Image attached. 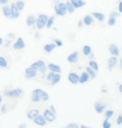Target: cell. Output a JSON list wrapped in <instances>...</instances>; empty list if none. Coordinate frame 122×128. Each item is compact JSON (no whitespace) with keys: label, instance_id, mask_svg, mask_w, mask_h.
Returning <instances> with one entry per match:
<instances>
[{"label":"cell","instance_id":"cell-1","mask_svg":"<svg viewBox=\"0 0 122 128\" xmlns=\"http://www.w3.org/2000/svg\"><path fill=\"white\" fill-rule=\"evenodd\" d=\"M49 18V16L47 14H40L38 15L37 17V19H36V27H37V30H44L46 26V24H47V20Z\"/></svg>","mask_w":122,"mask_h":128},{"label":"cell","instance_id":"cell-2","mask_svg":"<svg viewBox=\"0 0 122 128\" xmlns=\"http://www.w3.org/2000/svg\"><path fill=\"white\" fill-rule=\"evenodd\" d=\"M23 90L21 88H15L13 89V90H7L4 92V95H5L8 98H19L23 96Z\"/></svg>","mask_w":122,"mask_h":128},{"label":"cell","instance_id":"cell-3","mask_svg":"<svg viewBox=\"0 0 122 128\" xmlns=\"http://www.w3.org/2000/svg\"><path fill=\"white\" fill-rule=\"evenodd\" d=\"M54 12H55L56 15L58 16H65L67 14V9H66V5L65 3H57L54 4Z\"/></svg>","mask_w":122,"mask_h":128},{"label":"cell","instance_id":"cell-4","mask_svg":"<svg viewBox=\"0 0 122 128\" xmlns=\"http://www.w3.org/2000/svg\"><path fill=\"white\" fill-rule=\"evenodd\" d=\"M30 66L33 67V68L36 69L37 70L40 71L41 73H45L47 70V67L45 66V63L43 60H37V61L32 63L30 64Z\"/></svg>","mask_w":122,"mask_h":128},{"label":"cell","instance_id":"cell-5","mask_svg":"<svg viewBox=\"0 0 122 128\" xmlns=\"http://www.w3.org/2000/svg\"><path fill=\"white\" fill-rule=\"evenodd\" d=\"M37 73H38V70L36 69H34L33 67L30 66L26 68L25 71H24V76H25V78L27 80H29V79H32V78H34L35 76H37Z\"/></svg>","mask_w":122,"mask_h":128},{"label":"cell","instance_id":"cell-6","mask_svg":"<svg viewBox=\"0 0 122 128\" xmlns=\"http://www.w3.org/2000/svg\"><path fill=\"white\" fill-rule=\"evenodd\" d=\"M32 94H35V95H38L41 99V100L43 101H47L49 99V95L45 92V91L42 90L41 89H35V90H33Z\"/></svg>","mask_w":122,"mask_h":128},{"label":"cell","instance_id":"cell-7","mask_svg":"<svg viewBox=\"0 0 122 128\" xmlns=\"http://www.w3.org/2000/svg\"><path fill=\"white\" fill-rule=\"evenodd\" d=\"M10 9H11V18L13 19H16L19 17L20 14V11L18 10V8L15 5V3L11 4L10 5Z\"/></svg>","mask_w":122,"mask_h":128},{"label":"cell","instance_id":"cell-8","mask_svg":"<svg viewBox=\"0 0 122 128\" xmlns=\"http://www.w3.org/2000/svg\"><path fill=\"white\" fill-rule=\"evenodd\" d=\"M109 52L110 54L113 56H119L120 55V50L119 47L116 44H111L109 45Z\"/></svg>","mask_w":122,"mask_h":128},{"label":"cell","instance_id":"cell-9","mask_svg":"<svg viewBox=\"0 0 122 128\" xmlns=\"http://www.w3.org/2000/svg\"><path fill=\"white\" fill-rule=\"evenodd\" d=\"M117 63H118V60H117L116 56H111L108 59V62H107V66L110 70H111L112 69L115 68L116 66Z\"/></svg>","mask_w":122,"mask_h":128},{"label":"cell","instance_id":"cell-10","mask_svg":"<svg viewBox=\"0 0 122 128\" xmlns=\"http://www.w3.org/2000/svg\"><path fill=\"white\" fill-rule=\"evenodd\" d=\"M24 47H25V43L23 41V38L21 37L18 38L13 45V48L14 50H23Z\"/></svg>","mask_w":122,"mask_h":128},{"label":"cell","instance_id":"cell-11","mask_svg":"<svg viewBox=\"0 0 122 128\" xmlns=\"http://www.w3.org/2000/svg\"><path fill=\"white\" fill-rule=\"evenodd\" d=\"M44 116L45 118V120H48L49 122H52L55 120V114H54L53 112L50 110H45L44 113Z\"/></svg>","mask_w":122,"mask_h":128},{"label":"cell","instance_id":"cell-12","mask_svg":"<svg viewBox=\"0 0 122 128\" xmlns=\"http://www.w3.org/2000/svg\"><path fill=\"white\" fill-rule=\"evenodd\" d=\"M33 122H34L36 125L41 126L46 125V120H45L44 116L42 115H39V114L34 117V119H33Z\"/></svg>","mask_w":122,"mask_h":128},{"label":"cell","instance_id":"cell-13","mask_svg":"<svg viewBox=\"0 0 122 128\" xmlns=\"http://www.w3.org/2000/svg\"><path fill=\"white\" fill-rule=\"evenodd\" d=\"M68 80L70 82L71 84H75L79 83V80H80V76H78L77 74L75 73V72H70L68 76Z\"/></svg>","mask_w":122,"mask_h":128},{"label":"cell","instance_id":"cell-14","mask_svg":"<svg viewBox=\"0 0 122 128\" xmlns=\"http://www.w3.org/2000/svg\"><path fill=\"white\" fill-rule=\"evenodd\" d=\"M36 19L37 18L33 15V14L28 15L27 18H26V20H25L26 25H27L28 27H33V26L35 24V23H36Z\"/></svg>","mask_w":122,"mask_h":128},{"label":"cell","instance_id":"cell-15","mask_svg":"<svg viewBox=\"0 0 122 128\" xmlns=\"http://www.w3.org/2000/svg\"><path fill=\"white\" fill-rule=\"evenodd\" d=\"M78 60H79V51H75V52L71 53V54L67 57L68 62L71 63V64L76 63L78 61Z\"/></svg>","mask_w":122,"mask_h":128},{"label":"cell","instance_id":"cell-16","mask_svg":"<svg viewBox=\"0 0 122 128\" xmlns=\"http://www.w3.org/2000/svg\"><path fill=\"white\" fill-rule=\"evenodd\" d=\"M56 47L57 46L54 43H49V44H46L44 46V51L46 53V54H50Z\"/></svg>","mask_w":122,"mask_h":128},{"label":"cell","instance_id":"cell-17","mask_svg":"<svg viewBox=\"0 0 122 128\" xmlns=\"http://www.w3.org/2000/svg\"><path fill=\"white\" fill-rule=\"evenodd\" d=\"M48 69L50 71H53L54 73H61V68L59 67L58 64H53V63H49L48 64Z\"/></svg>","mask_w":122,"mask_h":128},{"label":"cell","instance_id":"cell-18","mask_svg":"<svg viewBox=\"0 0 122 128\" xmlns=\"http://www.w3.org/2000/svg\"><path fill=\"white\" fill-rule=\"evenodd\" d=\"M72 4V5L75 7V8H80L81 7H84L86 4L85 1L84 0H69Z\"/></svg>","mask_w":122,"mask_h":128},{"label":"cell","instance_id":"cell-19","mask_svg":"<svg viewBox=\"0 0 122 128\" xmlns=\"http://www.w3.org/2000/svg\"><path fill=\"white\" fill-rule=\"evenodd\" d=\"M83 23L86 26L91 25L94 23V18H93V16L90 15V14H87V15H85L83 18Z\"/></svg>","mask_w":122,"mask_h":128},{"label":"cell","instance_id":"cell-20","mask_svg":"<svg viewBox=\"0 0 122 128\" xmlns=\"http://www.w3.org/2000/svg\"><path fill=\"white\" fill-rule=\"evenodd\" d=\"M92 16L100 22H104L106 19V15L100 12H92Z\"/></svg>","mask_w":122,"mask_h":128},{"label":"cell","instance_id":"cell-21","mask_svg":"<svg viewBox=\"0 0 122 128\" xmlns=\"http://www.w3.org/2000/svg\"><path fill=\"white\" fill-rule=\"evenodd\" d=\"M2 12H3V14L6 18H11V9H10V7L8 6L7 4L3 6L2 8Z\"/></svg>","mask_w":122,"mask_h":128},{"label":"cell","instance_id":"cell-22","mask_svg":"<svg viewBox=\"0 0 122 128\" xmlns=\"http://www.w3.org/2000/svg\"><path fill=\"white\" fill-rule=\"evenodd\" d=\"M105 108H106V105H104V104L100 103L99 102V101H97V102H95V112H96L97 113H102L103 112H104Z\"/></svg>","mask_w":122,"mask_h":128},{"label":"cell","instance_id":"cell-23","mask_svg":"<svg viewBox=\"0 0 122 128\" xmlns=\"http://www.w3.org/2000/svg\"><path fill=\"white\" fill-rule=\"evenodd\" d=\"M39 114V110L38 109H33V110H30L29 112H27V116L28 119L30 120H33L34 119V117L36 116Z\"/></svg>","mask_w":122,"mask_h":128},{"label":"cell","instance_id":"cell-24","mask_svg":"<svg viewBox=\"0 0 122 128\" xmlns=\"http://www.w3.org/2000/svg\"><path fill=\"white\" fill-rule=\"evenodd\" d=\"M90 79V76L88 74V73L86 71L85 72H82V74L80 76V80H79V82L81 84H84L85 83V82H87Z\"/></svg>","mask_w":122,"mask_h":128},{"label":"cell","instance_id":"cell-25","mask_svg":"<svg viewBox=\"0 0 122 128\" xmlns=\"http://www.w3.org/2000/svg\"><path fill=\"white\" fill-rule=\"evenodd\" d=\"M65 5H66L67 13H69V14L75 13V7L72 5V4H71V2L69 1V0H67V1L65 2Z\"/></svg>","mask_w":122,"mask_h":128},{"label":"cell","instance_id":"cell-26","mask_svg":"<svg viewBox=\"0 0 122 128\" xmlns=\"http://www.w3.org/2000/svg\"><path fill=\"white\" fill-rule=\"evenodd\" d=\"M61 79V76L59 73H55L54 76L53 77V79L51 80V86H55L59 82Z\"/></svg>","mask_w":122,"mask_h":128},{"label":"cell","instance_id":"cell-27","mask_svg":"<svg viewBox=\"0 0 122 128\" xmlns=\"http://www.w3.org/2000/svg\"><path fill=\"white\" fill-rule=\"evenodd\" d=\"M54 19H55V16L49 17V18H48V20H47V24H46L45 28H48V30H49L50 28H52V26H53L54 23Z\"/></svg>","mask_w":122,"mask_h":128},{"label":"cell","instance_id":"cell-28","mask_svg":"<svg viewBox=\"0 0 122 128\" xmlns=\"http://www.w3.org/2000/svg\"><path fill=\"white\" fill-rule=\"evenodd\" d=\"M85 70H86V72L88 73V74L90 76V77H91L92 79L95 78V76H96V71L94 70H93L91 67H90V66L86 67Z\"/></svg>","mask_w":122,"mask_h":128},{"label":"cell","instance_id":"cell-29","mask_svg":"<svg viewBox=\"0 0 122 128\" xmlns=\"http://www.w3.org/2000/svg\"><path fill=\"white\" fill-rule=\"evenodd\" d=\"M15 5H16L17 8H18V10L23 11V8H24V7H25V3L23 1V0H18V1L15 3Z\"/></svg>","mask_w":122,"mask_h":128},{"label":"cell","instance_id":"cell-30","mask_svg":"<svg viewBox=\"0 0 122 128\" xmlns=\"http://www.w3.org/2000/svg\"><path fill=\"white\" fill-rule=\"evenodd\" d=\"M83 54L85 56H88V55L90 54V53H91V47L90 46V45H85V46L83 47Z\"/></svg>","mask_w":122,"mask_h":128},{"label":"cell","instance_id":"cell-31","mask_svg":"<svg viewBox=\"0 0 122 128\" xmlns=\"http://www.w3.org/2000/svg\"><path fill=\"white\" fill-rule=\"evenodd\" d=\"M89 66L91 67V68L96 72L99 70V66H98V64H97V62L95 61V60H90V61H89Z\"/></svg>","mask_w":122,"mask_h":128},{"label":"cell","instance_id":"cell-32","mask_svg":"<svg viewBox=\"0 0 122 128\" xmlns=\"http://www.w3.org/2000/svg\"><path fill=\"white\" fill-rule=\"evenodd\" d=\"M8 67V62L6 59L3 56H0V68H7Z\"/></svg>","mask_w":122,"mask_h":128},{"label":"cell","instance_id":"cell-33","mask_svg":"<svg viewBox=\"0 0 122 128\" xmlns=\"http://www.w3.org/2000/svg\"><path fill=\"white\" fill-rule=\"evenodd\" d=\"M116 24V18L110 16L109 19H108V25L109 26H114Z\"/></svg>","mask_w":122,"mask_h":128},{"label":"cell","instance_id":"cell-34","mask_svg":"<svg viewBox=\"0 0 122 128\" xmlns=\"http://www.w3.org/2000/svg\"><path fill=\"white\" fill-rule=\"evenodd\" d=\"M31 100L33 102H39V101L41 100V99L38 95H35V94H32V96H31Z\"/></svg>","mask_w":122,"mask_h":128},{"label":"cell","instance_id":"cell-35","mask_svg":"<svg viewBox=\"0 0 122 128\" xmlns=\"http://www.w3.org/2000/svg\"><path fill=\"white\" fill-rule=\"evenodd\" d=\"M113 115H114V112H113V110H106V113H105V116H106V119H109V118L112 117V116H113Z\"/></svg>","mask_w":122,"mask_h":128},{"label":"cell","instance_id":"cell-36","mask_svg":"<svg viewBox=\"0 0 122 128\" xmlns=\"http://www.w3.org/2000/svg\"><path fill=\"white\" fill-rule=\"evenodd\" d=\"M53 41H54V44H56V46H58V47L63 46V42H62V40H59V38H54Z\"/></svg>","mask_w":122,"mask_h":128},{"label":"cell","instance_id":"cell-37","mask_svg":"<svg viewBox=\"0 0 122 128\" xmlns=\"http://www.w3.org/2000/svg\"><path fill=\"white\" fill-rule=\"evenodd\" d=\"M103 128H111V124L110 123L108 119H106L103 122Z\"/></svg>","mask_w":122,"mask_h":128},{"label":"cell","instance_id":"cell-38","mask_svg":"<svg viewBox=\"0 0 122 128\" xmlns=\"http://www.w3.org/2000/svg\"><path fill=\"white\" fill-rule=\"evenodd\" d=\"M54 74H55V73H54V72H53V71H50V72H49V73H48V74H47V80L49 81H51V80L53 79V77L54 76Z\"/></svg>","mask_w":122,"mask_h":128},{"label":"cell","instance_id":"cell-39","mask_svg":"<svg viewBox=\"0 0 122 128\" xmlns=\"http://www.w3.org/2000/svg\"><path fill=\"white\" fill-rule=\"evenodd\" d=\"M110 16L115 17V18H117L120 16V13H119V12H116V11H111V13H110Z\"/></svg>","mask_w":122,"mask_h":128},{"label":"cell","instance_id":"cell-40","mask_svg":"<svg viewBox=\"0 0 122 128\" xmlns=\"http://www.w3.org/2000/svg\"><path fill=\"white\" fill-rule=\"evenodd\" d=\"M118 12L120 14H122V1L119 2L118 4Z\"/></svg>","mask_w":122,"mask_h":128},{"label":"cell","instance_id":"cell-41","mask_svg":"<svg viewBox=\"0 0 122 128\" xmlns=\"http://www.w3.org/2000/svg\"><path fill=\"white\" fill-rule=\"evenodd\" d=\"M69 128H79V126L75 123H70L69 125H68Z\"/></svg>","mask_w":122,"mask_h":128},{"label":"cell","instance_id":"cell-42","mask_svg":"<svg viewBox=\"0 0 122 128\" xmlns=\"http://www.w3.org/2000/svg\"><path fill=\"white\" fill-rule=\"evenodd\" d=\"M117 124L121 125L122 124V115H120L117 118Z\"/></svg>","mask_w":122,"mask_h":128},{"label":"cell","instance_id":"cell-43","mask_svg":"<svg viewBox=\"0 0 122 128\" xmlns=\"http://www.w3.org/2000/svg\"><path fill=\"white\" fill-rule=\"evenodd\" d=\"M83 24H84V23H83V19H80V20L78 21V24H77L78 28H81L83 27Z\"/></svg>","mask_w":122,"mask_h":128},{"label":"cell","instance_id":"cell-44","mask_svg":"<svg viewBox=\"0 0 122 128\" xmlns=\"http://www.w3.org/2000/svg\"><path fill=\"white\" fill-rule=\"evenodd\" d=\"M8 0H0V4H3V5H5V4H8Z\"/></svg>","mask_w":122,"mask_h":128},{"label":"cell","instance_id":"cell-45","mask_svg":"<svg viewBox=\"0 0 122 128\" xmlns=\"http://www.w3.org/2000/svg\"><path fill=\"white\" fill-rule=\"evenodd\" d=\"M50 109H51V112L54 113V114H56V110L54 108V106H50Z\"/></svg>","mask_w":122,"mask_h":128},{"label":"cell","instance_id":"cell-46","mask_svg":"<svg viewBox=\"0 0 122 128\" xmlns=\"http://www.w3.org/2000/svg\"><path fill=\"white\" fill-rule=\"evenodd\" d=\"M5 106H6V105H3L2 106V108H1V112L3 113H5L6 112V110H5Z\"/></svg>","mask_w":122,"mask_h":128},{"label":"cell","instance_id":"cell-47","mask_svg":"<svg viewBox=\"0 0 122 128\" xmlns=\"http://www.w3.org/2000/svg\"><path fill=\"white\" fill-rule=\"evenodd\" d=\"M27 127V126H26V124H21L18 126V128H26Z\"/></svg>","mask_w":122,"mask_h":128},{"label":"cell","instance_id":"cell-48","mask_svg":"<svg viewBox=\"0 0 122 128\" xmlns=\"http://www.w3.org/2000/svg\"><path fill=\"white\" fill-rule=\"evenodd\" d=\"M119 91L122 93V84H120V86H119Z\"/></svg>","mask_w":122,"mask_h":128},{"label":"cell","instance_id":"cell-49","mask_svg":"<svg viewBox=\"0 0 122 128\" xmlns=\"http://www.w3.org/2000/svg\"><path fill=\"white\" fill-rule=\"evenodd\" d=\"M3 40L1 37H0V46H1V45L3 44Z\"/></svg>","mask_w":122,"mask_h":128},{"label":"cell","instance_id":"cell-50","mask_svg":"<svg viewBox=\"0 0 122 128\" xmlns=\"http://www.w3.org/2000/svg\"><path fill=\"white\" fill-rule=\"evenodd\" d=\"M2 100H3V97H2V96L0 95V105H1V103H2Z\"/></svg>","mask_w":122,"mask_h":128},{"label":"cell","instance_id":"cell-51","mask_svg":"<svg viewBox=\"0 0 122 128\" xmlns=\"http://www.w3.org/2000/svg\"><path fill=\"white\" fill-rule=\"evenodd\" d=\"M121 70H122V58H121Z\"/></svg>","mask_w":122,"mask_h":128},{"label":"cell","instance_id":"cell-52","mask_svg":"<svg viewBox=\"0 0 122 128\" xmlns=\"http://www.w3.org/2000/svg\"><path fill=\"white\" fill-rule=\"evenodd\" d=\"M80 128H90V127H87V126H81Z\"/></svg>","mask_w":122,"mask_h":128},{"label":"cell","instance_id":"cell-53","mask_svg":"<svg viewBox=\"0 0 122 128\" xmlns=\"http://www.w3.org/2000/svg\"><path fill=\"white\" fill-rule=\"evenodd\" d=\"M66 128H69V127H68V126H67V127H66Z\"/></svg>","mask_w":122,"mask_h":128}]
</instances>
